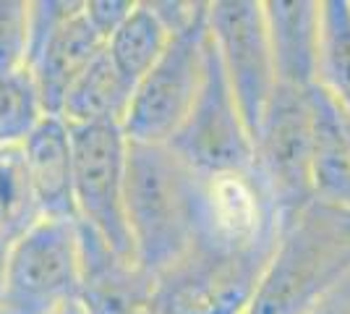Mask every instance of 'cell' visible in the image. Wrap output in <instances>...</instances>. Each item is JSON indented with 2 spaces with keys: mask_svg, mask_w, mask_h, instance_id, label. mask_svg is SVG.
Here are the masks:
<instances>
[{
  "mask_svg": "<svg viewBox=\"0 0 350 314\" xmlns=\"http://www.w3.org/2000/svg\"><path fill=\"white\" fill-rule=\"evenodd\" d=\"M199 176L167 144L129 142L126 157V223L133 257L157 278L191 249L202 215Z\"/></svg>",
  "mask_w": 350,
  "mask_h": 314,
  "instance_id": "obj_1",
  "label": "cell"
},
{
  "mask_svg": "<svg viewBox=\"0 0 350 314\" xmlns=\"http://www.w3.org/2000/svg\"><path fill=\"white\" fill-rule=\"evenodd\" d=\"M350 270V207L311 199L280 223L246 314H306Z\"/></svg>",
  "mask_w": 350,
  "mask_h": 314,
  "instance_id": "obj_2",
  "label": "cell"
},
{
  "mask_svg": "<svg viewBox=\"0 0 350 314\" xmlns=\"http://www.w3.org/2000/svg\"><path fill=\"white\" fill-rule=\"evenodd\" d=\"M278 239L196 236L191 249L154 278L157 314H246Z\"/></svg>",
  "mask_w": 350,
  "mask_h": 314,
  "instance_id": "obj_3",
  "label": "cell"
},
{
  "mask_svg": "<svg viewBox=\"0 0 350 314\" xmlns=\"http://www.w3.org/2000/svg\"><path fill=\"white\" fill-rule=\"evenodd\" d=\"M206 11L209 3H199L189 24L170 34L165 53L133 87L129 113L120 123L129 142L167 144L186 120L204 74Z\"/></svg>",
  "mask_w": 350,
  "mask_h": 314,
  "instance_id": "obj_4",
  "label": "cell"
},
{
  "mask_svg": "<svg viewBox=\"0 0 350 314\" xmlns=\"http://www.w3.org/2000/svg\"><path fill=\"white\" fill-rule=\"evenodd\" d=\"M73 207L76 223L103 236L118 254L133 257L126 223V157L129 139L116 123L71 126Z\"/></svg>",
  "mask_w": 350,
  "mask_h": 314,
  "instance_id": "obj_5",
  "label": "cell"
},
{
  "mask_svg": "<svg viewBox=\"0 0 350 314\" xmlns=\"http://www.w3.org/2000/svg\"><path fill=\"white\" fill-rule=\"evenodd\" d=\"M254 173L278 209L280 223L314 199L308 90L275 87L254 134Z\"/></svg>",
  "mask_w": 350,
  "mask_h": 314,
  "instance_id": "obj_6",
  "label": "cell"
},
{
  "mask_svg": "<svg viewBox=\"0 0 350 314\" xmlns=\"http://www.w3.org/2000/svg\"><path fill=\"white\" fill-rule=\"evenodd\" d=\"M79 293L76 220H47L11 244L0 309L5 314H53Z\"/></svg>",
  "mask_w": 350,
  "mask_h": 314,
  "instance_id": "obj_7",
  "label": "cell"
},
{
  "mask_svg": "<svg viewBox=\"0 0 350 314\" xmlns=\"http://www.w3.org/2000/svg\"><path fill=\"white\" fill-rule=\"evenodd\" d=\"M199 176L246 173L254 168V142L212 45L206 40L204 74L189 116L167 142Z\"/></svg>",
  "mask_w": 350,
  "mask_h": 314,
  "instance_id": "obj_8",
  "label": "cell"
},
{
  "mask_svg": "<svg viewBox=\"0 0 350 314\" xmlns=\"http://www.w3.org/2000/svg\"><path fill=\"white\" fill-rule=\"evenodd\" d=\"M206 29L217 50L228 87L243 116L251 142L262 123L264 107L278 87L269 31L259 0H217L209 3Z\"/></svg>",
  "mask_w": 350,
  "mask_h": 314,
  "instance_id": "obj_9",
  "label": "cell"
},
{
  "mask_svg": "<svg viewBox=\"0 0 350 314\" xmlns=\"http://www.w3.org/2000/svg\"><path fill=\"white\" fill-rule=\"evenodd\" d=\"M79 293L84 314H139L152 306L154 278L136 259L118 254L92 228L76 223Z\"/></svg>",
  "mask_w": 350,
  "mask_h": 314,
  "instance_id": "obj_10",
  "label": "cell"
},
{
  "mask_svg": "<svg viewBox=\"0 0 350 314\" xmlns=\"http://www.w3.org/2000/svg\"><path fill=\"white\" fill-rule=\"evenodd\" d=\"M21 152L40 215L47 220H76L71 126L60 116H42L21 142Z\"/></svg>",
  "mask_w": 350,
  "mask_h": 314,
  "instance_id": "obj_11",
  "label": "cell"
},
{
  "mask_svg": "<svg viewBox=\"0 0 350 314\" xmlns=\"http://www.w3.org/2000/svg\"><path fill=\"white\" fill-rule=\"evenodd\" d=\"M103 50L105 40L92 29L81 5V11L66 18L27 66L44 116H60L71 84Z\"/></svg>",
  "mask_w": 350,
  "mask_h": 314,
  "instance_id": "obj_12",
  "label": "cell"
},
{
  "mask_svg": "<svg viewBox=\"0 0 350 314\" xmlns=\"http://www.w3.org/2000/svg\"><path fill=\"white\" fill-rule=\"evenodd\" d=\"M278 84L308 90L317 84L319 60V3L269 0L264 3Z\"/></svg>",
  "mask_w": 350,
  "mask_h": 314,
  "instance_id": "obj_13",
  "label": "cell"
},
{
  "mask_svg": "<svg viewBox=\"0 0 350 314\" xmlns=\"http://www.w3.org/2000/svg\"><path fill=\"white\" fill-rule=\"evenodd\" d=\"M314 199L350 207V142L340 110L319 84L308 87Z\"/></svg>",
  "mask_w": 350,
  "mask_h": 314,
  "instance_id": "obj_14",
  "label": "cell"
},
{
  "mask_svg": "<svg viewBox=\"0 0 350 314\" xmlns=\"http://www.w3.org/2000/svg\"><path fill=\"white\" fill-rule=\"evenodd\" d=\"M133 97V84L100 53L71 84L63 100L60 118L68 126H92V123H116L120 126Z\"/></svg>",
  "mask_w": 350,
  "mask_h": 314,
  "instance_id": "obj_15",
  "label": "cell"
},
{
  "mask_svg": "<svg viewBox=\"0 0 350 314\" xmlns=\"http://www.w3.org/2000/svg\"><path fill=\"white\" fill-rule=\"evenodd\" d=\"M317 84L337 105L350 142V0L319 3Z\"/></svg>",
  "mask_w": 350,
  "mask_h": 314,
  "instance_id": "obj_16",
  "label": "cell"
},
{
  "mask_svg": "<svg viewBox=\"0 0 350 314\" xmlns=\"http://www.w3.org/2000/svg\"><path fill=\"white\" fill-rule=\"evenodd\" d=\"M167 42L170 31L160 21V16L152 11V3H136L129 18L107 37L105 53L120 76L136 87L165 53Z\"/></svg>",
  "mask_w": 350,
  "mask_h": 314,
  "instance_id": "obj_17",
  "label": "cell"
},
{
  "mask_svg": "<svg viewBox=\"0 0 350 314\" xmlns=\"http://www.w3.org/2000/svg\"><path fill=\"white\" fill-rule=\"evenodd\" d=\"M40 220L21 144L0 147V233L14 244Z\"/></svg>",
  "mask_w": 350,
  "mask_h": 314,
  "instance_id": "obj_18",
  "label": "cell"
},
{
  "mask_svg": "<svg viewBox=\"0 0 350 314\" xmlns=\"http://www.w3.org/2000/svg\"><path fill=\"white\" fill-rule=\"evenodd\" d=\"M42 116L44 110L27 68L0 76V147L21 144Z\"/></svg>",
  "mask_w": 350,
  "mask_h": 314,
  "instance_id": "obj_19",
  "label": "cell"
},
{
  "mask_svg": "<svg viewBox=\"0 0 350 314\" xmlns=\"http://www.w3.org/2000/svg\"><path fill=\"white\" fill-rule=\"evenodd\" d=\"M29 0H0V76L27 68Z\"/></svg>",
  "mask_w": 350,
  "mask_h": 314,
  "instance_id": "obj_20",
  "label": "cell"
},
{
  "mask_svg": "<svg viewBox=\"0 0 350 314\" xmlns=\"http://www.w3.org/2000/svg\"><path fill=\"white\" fill-rule=\"evenodd\" d=\"M84 0H29V47H27V66L42 45L55 34L66 18H71L76 11H81Z\"/></svg>",
  "mask_w": 350,
  "mask_h": 314,
  "instance_id": "obj_21",
  "label": "cell"
},
{
  "mask_svg": "<svg viewBox=\"0 0 350 314\" xmlns=\"http://www.w3.org/2000/svg\"><path fill=\"white\" fill-rule=\"evenodd\" d=\"M133 5V0H84V16L92 29L107 42V37L129 18Z\"/></svg>",
  "mask_w": 350,
  "mask_h": 314,
  "instance_id": "obj_22",
  "label": "cell"
},
{
  "mask_svg": "<svg viewBox=\"0 0 350 314\" xmlns=\"http://www.w3.org/2000/svg\"><path fill=\"white\" fill-rule=\"evenodd\" d=\"M306 314H350V270Z\"/></svg>",
  "mask_w": 350,
  "mask_h": 314,
  "instance_id": "obj_23",
  "label": "cell"
},
{
  "mask_svg": "<svg viewBox=\"0 0 350 314\" xmlns=\"http://www.w3.org/2000/svg\"><path fill=\"white\" fill-rule=\"evenodd\" d=\"M8 254H11V241L0 233V293H3V283H5V267H8Z\"/></svg>",
  "mask_w": 350,
  "mask_h": 314,
  "instance_id": "obj_24",
  "label": "cell"
},
{
  "mask_svg": "<svg viewBox=\"0 0 350 314\" xmlns=\"http://www.w3.org/2000/svg\"><path fill=\"white\" fill-rule=\"evenodd\" d=\"M53 314H84V309H81L79 301H68L66 306H60L58 312H53Z\"/></svg>",
  "mask_w": 350,
  "mask_h": 314,
  "instance_id": "obj_25",
  "label": "cell"
},
{
  "mask_svg": "<svg viewBox=\"0 0 350 314\" xmlns=\"http://www.w3.org/2000/svg\"><path fill=\"white\" fill-rule=\"evenodd\" d=\"M139 314H157V312H154L152 306H146V309H142V312H139Z\"/></svg>",
  "mask_w": 350,
  "mask_h": 314,
  "instance_id": "obj_26",
  "label": "cell"
},
{
  "mask_svg": "<svg viewBox=\"0 0 350 314\" xmlns=\"http://www.w3.org/2000/svg\"><path fill=\"white\" fill-rule=\"evenodd\" d=\"M0 314H5V312H3V309H0Z\"/></svg>",
  "mask_w": 350,
  "mask_h": 314,
  "instance_id": "obj_27",
  "label": "cell"
}]
</instances>
